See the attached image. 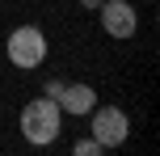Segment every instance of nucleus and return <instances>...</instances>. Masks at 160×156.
I'll list each match as a JSON object with an SVG mask.
<instances>
[{
	"mask_svg": "<svg viewBox=\"0 0 160 156\" xmlns=\"http://www.w3.org/2000/svg\"><path fill=\"white\" fill-rule=\"evenodd\" d=\"M8 59H13V68H38L42 59H47V34L38 30V25H17L13 34H8Z\"/></svg>",
	"mask_w": 160,
	"mask_h": 156,
	"instance_id": "obj_2",
	"label": "nucleus"
},
{
	"mask_svg": "<svg viewBox=\"0 0 160 156\" xmlns=\"http://www.w3.org/2000/svg\"><path fill=\"white\" fill-rule=\"evenodd\" d=\"M80 4H84V8H97V4H101V0H80Z\"/></svg>",
	"mask_w": 160,
	"mask_h": 156,
	"instance_id": "obj_7",
	"label": "nucleus"
},
{
	"mask_svg": "<svg viewBox=\"0 0 160 156\" xmlns=\"http://www.w3.org/2000/svg\"><path fill=\"white\" fill-rule=\"evenodd\" d=\"M93 114V139L101 143V148H122L127 143V135H131V118L122 114L118 106H101V110H88Z\"/></svg>",
	"mask_w": 160,
	"mask_h": 156,
	"instance_id": "obj_3",
	"label": "nucleus"
},
{
	"mask_svg": "<svg viewBox=\"0 0 160 156\" xmlns=\"http://www.w3.org/2000/svg\"><path fill=\"white\" fill-rule=\"evenodd\" d=\"M97 8H101V25H105L110 38H135V30H139L135 4H127V0H105V4H97Z\"/></svg>",
	"mask_w": 160,
	"mask_h": 156,
	"instance_id": "obj_4",
	"label": "nucleus"
},
{
	"mask_svg": "<svg viewBox=\"0 0 160 156\" xmlns=\"http://www.w3.org/2000/svg\"><path fill=\"white\" fill-rule=\"evenodd\" d=\"M59 110H68V114H88V110L97 106V93H93V84H84V80H76V84H63L59 89Z\"/></svg>",
	"mask_w": 160,
	"mask_h": 156,
	"instance_id": "obj_5",
	"label": "nucleus"
},
{
	"mask_svg": "<svg viewBox=\"0 0 160 156\" xmlns=\"http://www.w3.org/2000/svg\"><path fill=\"white\" fill-rule=\"evenodd\" d=\"M59 127H63V110H59V101L51 97H34L30 106L21 110V135L30 143H55L59 139Z\"/></svg>",
	"mask_w": 160,
	"mask_h": 156,
	"instance_id": "obj_1",
	"label": "nucleus"
},
{
	"mask_svg": "<svg viewBox=\"0 0 160 156\" xmlns=\"http://www.w3.org/2000/svg\"><path fill=\"white\" fill-rule=\"evenodd\" d=\"M72 152H76V156H97V152H101V143H97V139H80Z\"/></svg>",
	"mask_w": 160,
	"mask_h": 156,
	"instance_id": "obj_6",
	"label": "nucleus"
}]
</instances>
